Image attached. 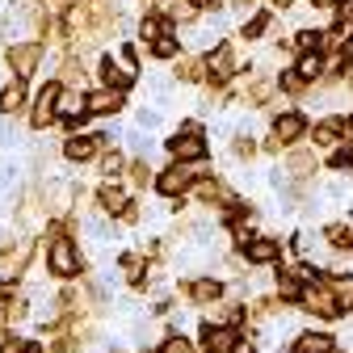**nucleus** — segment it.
I'll list each match as a JSON object with an SVG mask.
<instances>
[{"label": "nucleus", "mask_w": 353, "mask_h": 353, "mask_svg": "<svg viewBox=\"0 0 353 353\" xmlns=\"http://www.w3.org/2000/svg\"><path fill=\"white\" fill-rule=\"evenodd\" d=\"M97 152V139H72L68 148H63V156H72V160H88Z\"/></svg>", "instance_id": "nucleus-21"}, {"label": "nucleus", "mask_w": 353, "mask_h": 353, "mask_svg": "<svg viewBox=\"0 0 353 353\" xmlns=\"http://www.w3.org/2000/svg\"><path fill=\"white\" fill-rule=\"evenodd\" d=\"M63 80H68V84H80V63L68 59V63H63Z\"/></svg>", "instance_id": "nucleus-35"}, {"label": "nucleus", "mask_w": 353, "mask_h": 353, "mask_svg": "<svg viewBox=\"0 0 353 353\" xmlns=\"http://www.w3.org/2000/svg\"><path fill=\"white\" fill-rule=\"evenodd\" d=\"M168 152H172L176 160H202V156H206V143H202V130H198V126L190 122V126H185V135H176V139L168 143Z\"/></svg>", "instance_id": "nucleus-3"}, {"label": "nucleus", "mask_w": 353, "mask_h": 353, "mask_svg": "<svg viewBox=\"0 0 353 353\" xmlns=\"http://www.w3.org/2000/svg\"><path fill=\"white\" fill-rule=\"evenodd\" d=\"M168 17H172V21H190V17H198V0H172V5H168Z\"/></svg>", "instance_id": "nucleus-20"}, {"label": "nucleus", "mask_w": 353, "mask_h": 353, "mask_svg": "<svg viewBox=\"0 0 353 353\" xmlns=\"http://www.w3.org/2000/svg\"><path fill=\"white\" fill-rule=\"evenodd\" d=\"M0 353H38V349L26 345V341H5V349H0Z\"/></svg>", "instance_id": "nucleus-34"}, {"label": "nucleus", "mask_w": 353, "mask_h": 353, "mask_svg": "<svg viewBox=\"0 0 353 353\" xmlns=\"http://www.w3.org/2000/svg\"><path fill=\"white\" fill-rule=\"evenodd\" d=\"M336 307H341V312H349V307H353V282L349 278L336 282Z\"/></svg>", "instance_id": "nucleus-27"}, {"label": "nucleus", "mask_w": 353, "mask_h": 353, "mask_svg": "<svg viewBox=\"0 0 353 353\" xmlns=\"http://www.w3.org/2000/svg\"><path fill=\"white\" fill-rule=\"evenodd\" d=\"M320 72H324V59H320V55H312V51H307V55L299 59V76H303V80H316Z\"/></svg>", "instance_id": "nucleus-22"}, {"label": "nucleus", "mask_w": 353, "mask_h": 353, "mask_svg": "<svg viewBox=\"0 0 353 353\" xmlns=\"http://www.w3.org/2000/svg\"><path fill=\"white\" fill-rule=\"evenodd\" d=\"M312 156H290V172H312Z\"/></svg>", "instance_id": "nucleus-33"}, {"label": "nucleus", "mask_w": 353, "mask_h": 353, "mask_svg": "<svg viewBox=\"0 0 353 353\" xmlns=\"http://www.w3.org/2000/svg\"><path fill=\"white\" fill-rule=\"evenodd\" d=\"M88 110H93V114H114V110H122V88H110V84H105V93L88 97Z\"/></svg>", "instance_id": "nucleus-11"}, {"label": "nucleus", "mask_w": 353, "mask_h": 353, "mask_svg": "<svg viewBox=\"0 0 353 353\" xmlns=\"http://www.w3.org/2000/svg\"><path fill=\"white\" fill-rule=\"evenodd\" d=\"M265 30H270V17H265V13H261V17H252V21L244 26V34H248V38H261Z\"/></svg>", "instance_id": "nucleus-31"}, {"label": "nucleus", "mask_w": 353, "mask_h": 353, "mask_svg": "<svg viewBox=\"0 0 353 353\" xmlns=\"http://www.w3.org/2000/svg\"><path fill=\"white\" fill-rule=\"evenodd\" d=\"M316 5H336V0H316Z\"/></svg>", "instance_id": "nucleus-42"}, {"label": "nucleus", "mask_w": 353, "mask_h": 353, "mask_svg": "<svg viewBox=\"0 0 353 353\" xmlns=\"http://www.w3.org/2000/svg\"><path fill=\"white\" fill-rule=\"evenodd\" d=\"M236 353H252V345H236Z\"/></svg>", "instance_id": "nucleus-38"}, {"label": "nucleus", "mask_w": 353, "mask_h": 353, "mask_svg": "<svg viewBox=\"0 0 353 353\" xmlns=\"http://www.w3.org/2000/svg\"><path fill=\"white\" fill-rule=\"evenodd\" d=\"M51 270H55V274H63V278L80 274V252H76V244H72L68 236L51 240Z\"/></svg>", "instance_id": "nucleus-2"}, {"label": "nucleus", "mask_w": 353, "mask_h": 353, "mask_svg": "<svg viewBox=\"0 0 353 353\" xmlns=\"http://www.w3.org/2000/svg\"><path fill=\"white\" fill-rule=\"evenodd\" d=\"M101 168H105V172H118V168H122V156H118V152H105Z\"/></svg>", "instance_id": "nucleus-36"}, {"label": "nucleus", "mask_w": 353, "mask_h": 353, "mask_svg": "<svg viewBox=\"0 0 353 353\" xmlns=\"http://www.w3.org/2000/svg\"><path fill=\"white\" fill-rule=\"evenodd\" d=\"M101 206H105L110 214H122V210L130 206V202H126V190H122V185H105V190H101Z\"/></svg>", "instance_id": "nucleus-15"}, {"label": "nucleus", "mask_w": 353, "mask_h": 353, "mask_svg": "<svg viewBox=\"0 0 353 353\" xmlns=\"http://www.w3.org/2000/svg\"><path fill=\"white\" fill-rule=\"evenodd\" d=\"M320 42H324V38H320L316 30H303V34H299V51H316Z\"/></svg>", "instance_id": "nucleus-29"}, {"label": "nucleus", "mask_w": 353, "mask_h": 353, "mask_svg": "<svg viewBox=\"0 0 353 353\" xmlns=\"http://www.w3.org/2000/svg\"><path fill=\"white\" fill-rule=\"evenodd\" d=\"M303 84H307V80L299 76V68H294V72H282V93H303Z\"/></svg>", "instance_id": "nucleus-28"}, {"label": "nucleus", "mask_w": 353, "mask_h": 353, "mask_svg": "<svg viewBox=\"0 0 353 353\" xmlns=\"http://www.w3.org/2000/svg\"><path fill=\"white\" fill-rule=\"evenodd\" d=\"M303 135V114H282L274 122V143H294Z\"/></svg>", "instance_id": "nucleus-10"}, {"label": "nucleus", "mask_w": 353, "mask_h": 353, "mask_svg": "<svg viewBox=\"0 0 353 353\" xmlns=\"http://www.w3.org/2000/svg\"><path fill=\"white\" fill-rule=\"evenodd\" d=\"M206 63L202 59H176V76H181V80H206Z\"/></svg>", "instance_id": "nucleus-19"}, {"label": "nucleus", "mask_w": 353, "mask_h": 353, "mask_svg": "<svg viewBox=\"0 0 353 353\" xmlns=\"http://www.w3.org/2000/svg\"><path fill=\"white\" fill-rule=\"evenodd\" d=\"M198 5H206V9H214V5H219V0H198Z\"/></svg>", "instance_id": "nucleus-39"}, {"label": "nucleus", "mask_w": 353, "mask_h": 353, "mask_svg": "<svg viewBox=\"0 0 353 353\" xmlns=\"http://www.w3.org/2000/svg\"><path fill=\"white\" fill-rule=\"evenodd\" d=\"M84 110H88V97L80 93V88H63V93H59V114H63L68 122H80Z\"/></svg>", "instance_id": "nucleus-7"}, {"label": "nucleus", "mask_w": 353, "mask_h": 353, "mask_svg": "<svg viewBox=\"0 0 353 353\" xmlns=\"http://www.w3.org/2000/svg\"><path fill=\"white\" fill-rule=\"evenodd\" d=\"M194 194H198L202 202H223V198H228L219 181H198V185H194Z\"/></svg>", "instance_id": "nucleus-23"}, {"label": "nucleus", "mask_w": 353, "mask_h": 353, "mask_svg": "<svg viewBox=\"0 0 353 353\" xmlns=\"http://www.w3.org/2000/svg\"><path fill=\"white\" fill-rule=\"evenodd\" d=\"M303 303L312 307V312H320V316H336V312H341V307H336V294H332V290H324V286L303 290Z\"/></svg>", "instance_id": "nucleus-6"}, {"label": "nucleus", "mask_w": 353, "mask_h": 353, "mask_svg": "<svg viewBox=\"0 0 353 353\" xmlns=\"http://www.w3.org/2000/svg\"><path fill=\"white\" fill-rule=\"evenodd\" d=\"M206 349L210 353H232V328H210L206 332Z\"/></svg>", "instance_id": "nucleus-18"}, {"label": "nucleus", "mask_w": 353, "mask_h": 353, "mask_svg": "<svg viewBox=\"0 0 353 353\" xmlns=\"http://www.w3.org/2000/svg\"><path fill=\"white\" fill-rule=\"evenodd\" d=\"M164 353H194V345H190L185 336H172V341L164 345Z\"/></svg>", "instance_id": "nucleus-32"}, {"label": "nucleus", "mask_w": 353, "mask_h": 353, "mask_svg": "<svg viewBox=\"0 0 353 353\" xmlns=\"http://www.w3.org/2000/svg\"><path fill=\"white\" fill-rule=\"evenodd\" d=\"M190 185H194V160H181V164H172L168 172H160V194L164 198H181Z\"/></svg>", "instance_id": "nucleus-1"}, {"label": "nucleus", "mask_w": 353, "mask_h": 353, "mask_svg": "<svg viewBox=\"0 0 353 353\" xmlns=\"http://www.w3.org/2000/svg\"><path fill=\"white\" fill-rule=\"evenodd\" d=\"M9 68H13L21 80L38 68V47H34V42H21V47H13V51H9Z\"/></svg>", "instance_id": "nucleus-5"}, {"label": "nucleus", "mask_w": 353, "mask_h": 353, "mask_svg": "<svg viewBox=\"0 0 353 353\" xmlns=\"http://www.w3.org/2000/svg\"><path fill=\"white\" fill-rule=\"evenodd\" d=\"M236 63H240V59H236V51H228V47H219V51L206 59V68H210V76H214V80H232Z\"/></svg>", "instance_id": "nucleus-9"}, {"label": "nucleus", "mask_w": 353, "mask_h": 353, "mask_svg": "<svg viewBox=\"0 0 353 353\" xmlns=\"http://www.w3.org/2000/svg\"><path fill=\"white\" fill-rule=\"evenodd\" d=\"M294 353H332V336H324V332H303L294 341Z\"/></svg>", "instance_id": "nucleus-12"}, {"label": "nucleus", "mask_w": 353, "mask_h": 353, "mask_svg": "<svg viewBox=\"0 0 353 353\" xmlns=\"http://www.w3.org/2000/svg\"><path fill=\"white\" fill-rule=\"evenodd\" d=\"M21 105H26V88H21V84H9L5 93H0V110H5V114H17Z\"/></svg>", "instance_id": "nucleus-16"}, {"label": "nucleus", "mask_w": 353, "mask_h": 353, "mask_svg": "<svg viewBox=\"0 0 353 353\" xmlns=\"http://www.w3.org/2000/svg\"><path fill=\"white\" fill-rule=\"evenodd\" d=\"M101 76H105V84L110 88H122L130 76H135V59L126 55V63H114V59H101Z\"/></svg>", "instance_id": "nucleus-8"}, {"label": "nucleus", "mask_w": 353, "mask_h": 353, "mask_svg": "<svg viewBox=\"0 0 353 353\" xmlns=\"http://www.w3.org/2000/svg\"><path fill=\"white\" fill-rule=\"evenodd\" d=\"M55 110H59V84H47L42 93L34 97V114H30V122L34 126H47L51 118H55Z\"/></svg>", "instance_id": "nucleus-4"}, {"label": "nucleus", "mask_w": 353, "mask_h": 353, "mask_svg": "<svg viewBox=\"0 0 353 353\" xmlns=\"http://www.w3.org/2000/svg\"><path fill=\"white\" fill-rule=\"evenodd\" d=\"M185 294H190L194 303H214V299H219V282L198 278V282H190V286H185Z\"/></svg>", "instance_id": "nucleus-13"}, {"label": "nucleus", "mask_w": 353, "mask_h": 353, "mask_svg": "<svg viewBox=\"0 0 353 353\" xmlns=\"http://www.w3.org/2000/svg\"><path fill=\"white\" fill-rule=\"evenodd\" d=\"M152 47H156V55H160V59H176V38H172V34H160Z\"/></svg>", "instance_id": "nucleus-25"}, {"label": "nucleus", "mask_w": 353, "mask_h": 353, "mask_svg": "<svg viewBox=\"0 0 353 353\" xmlns=\"http://www.w3.org/2000/svg\"><path fill=\"white\" fill-rule=\"evenodd\" d=\"M148 181H152V172H148V164H130V185L139 190V185H148Z\"/></svg>", "instance_id": "nucleus-30"}, {"label": "nucleus", "mask_w": 353, "mask_h": 353, "mask_svg": "<svg viewBox=\"0 0 353 353\" xmlns=\"http://www.w3.org/2000/svg\"><path fill=\"white\" fill-rule=\"evenodd\" d=\"M248 256H252L256 265H274V261H278V244H274V240H256V244L248 248Z\"/></svg>", "instance_id": "nucleus-17"}, {"label": "nucleus", "mask_w": 353, "mask_h": 353, "mask_svg": "<svg viewBox=\"0 0 353 353\" xmlns=\"http://www.w3.org/2000/svg\"><path fill=\"white\" fill-rule=\"evenodd\" d=\"M274 5H278V9H286V5H290V0H274Z\"/></svg>", "instance_id": "nucleus-40"}, {"label": "nucleus", "mask_w": 353, "mask_h": 353, "mask_svg": "<svg viewBox=\"0 0 353 353\" xmlns=\"http://www.w3.org/2000/svg\"><path fill=\"white\" fill-rule=\"evenodd\" d=\"M122 274H126L130 282H139V278H143V256H139V252H126V256H122Z\"/></svg>", "instance_id": "nucleus-24"}, {"label": "nucleus", "mask_w": 353, "mask_h": 353, "mask_svg": "<svg viewBox=\"0 0 353 353\" xmlns=\"http://www.w3.org/2000/svg\"><path fill=\"white\" fill-rule=\"evenodd\" d=\"M341 130H345V122H336V118H328V122H320V126L312 130V139H316L320 148H328V143H336V139H341Z\"/></svg>", "instance_id": "nucleus-14"}, {"label": "nucleus", "mask_w": 353, "mask_h": 353, "mask_svg": "<svg viewBox=\"0 0 353 353\" xmlns=\"http://www.w3.org/2000/svg\"><path fill=\"white\" fill-rule=\"evenodd\" d=\"M345 55H349V59H353V42H349V47H345Z\"/></svg>", "instance_id": "nucleus-41"}, {"label": "nucleus", "mask_w": 353, "mask_h": 353, "mask_svg": "<svg viewBox=\"0 0 353 353\" xmlns=\"http://www.w3.org/2000/svg\"><path fill=\"white\" fill-rule=\"evenodd\" d=\"M341 17H345V21H353V0H341Z\"/></svg>", "instance_id": "nucleus-37"}, {"label": "nucleus", "mask_w": 353, "mask_h": 353, "mask_svg": "<svg viewBox=\"0 0 353 353\" xmlns=\"http://www.w3.org/2000/svg\"><path fill=\"white\" fill-rule=\"evenodd\" d=\"M139 34H143L148 42H156L160 34H168V26H160V17H143V26H139Z\"/></svg>", "instance_id": "nucleus-26"}]
</instances>
